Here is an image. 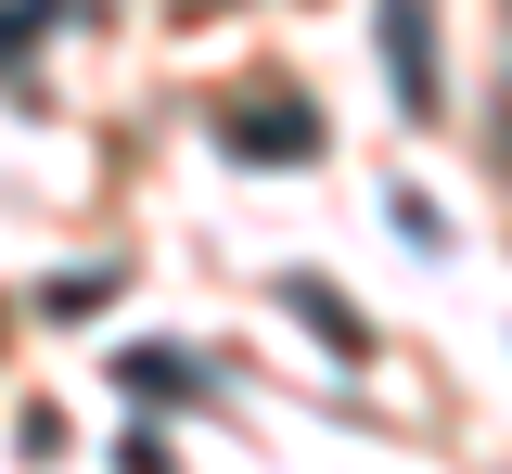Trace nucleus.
Segmentation results:
<instances>
[{
  "instance_id": "nucleus-3",
  "label": "nucleus",
  "mask_w": 512,
  "mask_h": 474,
  "mask_svg": "<svg viewBox=\"0 0 512 474\" xmlns=\"http://www.w3.org/2000/svg\"><path fill=\"white\" fill-rule=\"evenodd\" d=\"M231 141H244V154H282V167H295V154H308V116H244Z\"/></svg>"
},
{
  "instance_id": "nucleus-1",
  "label": "nucleus",
  "mask_w": 512,
  "mask_h": 474,
  "mask_svg": "<svg viewBox=\"0 0 512 474\" xmlns=\"http://www.w3.org/2000/svg\"><path fill=\"white\" fill-rule=\"evenodd\" d=\"M384 65H397V103L436 116V39H423V0H384Z\"/></svg>"
},
{
  "instance_id": "nucleus-2",
  "label": "nucleus",
  "mask_w": 512,
  "mask_h": 474,
  "mask_svg": "<svg viewBox=\"0 0 512 474\" xmlns=\"http://www.w3.org/2000/svg\"><path fill=\"white\" fill-rule=\"evenodd\" d=\"M295 308H308V321H320V346H346V359H359V346H372V334H359V308H346V295H333V282H295Z\"/></svg>"
}]
</instances>
